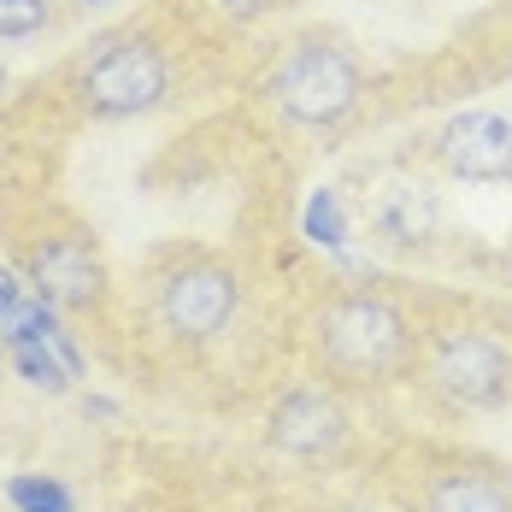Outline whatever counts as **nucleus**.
<instances>
[{"mask_svg":"<svg viewBox=\"0 0 512 512\" xmlns=\"http://www.w3.org/2000/svg\"><path fill=\"white\" fill-rule=\"evenodd\" d=\"M259 95L295 130H336L365 95V65H359V53L342 36L307 30V36H295L277 53V65L265 71Z\"/></svg>","mask_w":512,"mask_h":512,"instance_id":"obj_1","label":"nucleus"},{"mask_svg":"<svg viewBox=\"0 0 512 512\" xmlns=\"http://www.w3.org/2000/svg\"><path fill=\"white\" fill-rule=\"evenodd\" d=\"M312 354L342 383H377V377H395L412 359V324L389 295L354 289V295H336L318 307Z\"/></svg>","mask_w":512,"mask_h":512,"instance_id":"obj_2","label":"nucleus"},{"mask_svg":"<svg viewBox=\"0 0 512 512\" xmlns=\"http://www.w3.org/2000/svg\"><path fill=\"white\" fill-rule=\"evenodd\" d=\"M171 95V59L154 36H112L77 71V101L89 118H142Z\"/></svg>","mask_w":512,"mask_h":512,"instance_id":"obj_3","label":"nucleus"},{"mask_svg":"<svg viewBox=\"0 0 512 512\" xmlns=\"http://www.w3.org/2000/svg\"><path fill=\"white\" fill-rule=\"evenodd\" d=\"M424 383L454 412H495L512 401V348L489 330L454 324L430 336L424 348Z\"/></svg>","mask_w":512,"mask_h":512,"instance_id":"obj_4","label":"nucleus"},{"mask_svg":"<svg viewBox=\"0 0 512 512\" xmlns=\"http://www.w3.org/2000/svg\"><path fill=\"white\" fill-rule=\"evenodd\" d=\"M154 307H159V324L177 342H212L242 312V277L224 259H183V265H171L159 277Z\"/></svg>","mask_w":512,"mask_h":512,"instance_id":"obj_5","label":"nucleus"},{"mask_svg":"<svg viewBox=\"0 0 512 512\" xmlns=\"http://www.w3.org/2000/svg\"><path fill=\"white\" fill-rule=\"evenodd\" d=\"M30 295H42L53 312H95L106 301V259L89 236L65 230L42 236L30 248Z\"/></svg>","mask_w":512,"mask_h":512,"instance_id":"obj_6","label":"nucleus"},{"mask_svg":"<svg viewBox=\"0 0 512 512\" xmlns=\"http://www.w3.org/2000/svg\"><path fill=\"white\" fill-rule=\"evenodd\" d=\"M430 148L442 159V171L460 177V183H512V118L507 112H489V106L454 112L436 130Z\"/></svg>","mask_w":512,"mask_h":512,"instance_id":"obj_7","label":"nucleus"},{"mask_svg":"<svg viewBox=\"0 0 512 512\" xmlns=\"http://www.w3.org/2000/svg\"><path fill=\"white\" fill-rule=\"evenodd\" d=\"M265 424H271V448L289 454V460H324V454H336L348 442V407L318 383H301V389L277 395Z\"/></svg>","mask_w":512,"mask_h":512,"instance_id":"obj_8","label":"nucleus"},{"mask_svg":"<svg viewBox=\"0 0 512 512\" xmlns=\"http://www.w3.org/2000/svg\"><path fill=\"white\" fill-rule=\"evenodd\" d=\"M412 512H512V477L489 460H448L412 489Z\"/></svg>","mask_w":512,"mask_h":512,"instance_id":"obj_9","label":"nucleus"},{"mask_svg":"<svg viewBox=\"0 0 512 512\" xmlns=\"http://www.w3.org/2000/svg\"><path fill=\"white\" fill-rule=\"evenodd\" d=\"M371 224L389 236V242H424L430 230H436V201L424 195V189H412V183H389L377 206H371Z\"/></svg>","mask_w":512,"mask_h":512,"instance_id":"obj_10","label":"nucleus"},{"mask_svg":"<svg viewBox=\"0 0 512 512\" xmlns=\"http://www.w3.org/2000/svg\"><path fill=\"white\" fill-rule=\"evenodd\" d=\"M6 495H12V507L18 512H77L71 507V495H65L59 483H48V477H12Z\"/></svg>","mask_w":512,"mask_h":512,"instance_id":"obj_11","label":"nucleus"},{"mask_svg":"<svg viewBox=\"0 0 512 512\" xmlns=\"http://www.w3.org/2000/svg\"><path fill=\"white\" fill-rule=\"evenodd\" d=\"M48 30V0H0V42H24Z\"/></svg>","mask_w":512,"mask_h":512,"instance_id":"obj_12","label":"nucleus"},{"mask_svg":"<svg viewBox=\"0 0 512 512\" xmlns=\"http://www.w3.org/2000/svg\"><path fill=\"white\" fill-rule=\"evenodd\" d=\"M307 230H312V242H342V206H336V195H330V189H324V195H312Z\"/></svg>","mask_w":512,"mask_h":512,"instance_id":"obj_13","label":"nucleus"},{"mask_svg":"<svg viewBox=\"0 0 512 512\" xmlns=\"http://www.w3.org/2000/svg\"><path fill=\"white\" fill-rule=\"evenodd\" d=\"M230 24H254V18H265V12H277L283 0H212Z\"/></svg>","mask_w":512,"mask_h":512,"instance_id":"obj_14","label":"nucleus"},{"mask_svg":"<svg viewBox=\"0 0 512 512\" xmlns=\"http://www.w3.org/2000/svg\"><path fill=\"white\" fill-rule=\"evenodd\" d=\"M24 289H30V283H18L12 271H0V324H6L12 312L24 307Z\"/></svg>","mask_w":512,"mask_h":512,"instance_id":"obj_15","label":"nucleus"},{"mask_svg":"<svg viewBox=\"0 0 512 512\" xmlns=\"http://www.w3.org/2000/svg\"><path fill=\"white\" fill-rule=\"evenodd\" d=\"M83 6H106V0H83Z\"/></svg>","mask_w":512,"mask_h":512,"instance_id":"obj_16","label":"nucleus"},{"mask_svg":"<svg viewBox=\"0 0 512 512\" xmlns=\"http://www.w3.org/2000/svg\"><path fill=\"white\" fill-rule=\"evenodd\" d=\"M342 512H365V507H342Z\"/></svg>","mask_w":512,"mask_h":512,"instance_id":"obj_17","label":"nucleus"},{"mask_svg":"<svg viewBox=\"0 0 512 512\" xmlns=\"http://www.w3.org/2000/svg\"><path fill=\"white\" fill-rule=\"evenodd\" d=\"M507 259H512V242H507Z\"/></svg>","mask_w":512,"mask_h":512,"instance_id":"obj_18","label":"nucleus"}]
</instances>
